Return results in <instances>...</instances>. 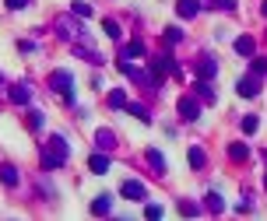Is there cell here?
Instances as JSON below:
<instances>
[{"mask_svg": "<svg viewBox=\"0 0 267 221\" xmlns=\"http://www.w3.org/2000/svg\"><path fill=\"white\" fill-rule=\"evenodd\" d=\"M127 109H130V113H134V116H137V120H144V123H148V120H151V116H148V109H144V105H141V102H127Z\"/></svg>", "mask_w": 267, "mask_h": 221, "instance_id": "obj_16", "label": "cell"}, {"mask_svg": "<svg viewBox=\"0 0 267 221\" xmlns=\"http://www.w3.org/2000/svg\"><path fill=\"white\" fill-rule=\"evenodd\" d=\"M236 91H239L243 98H253V95L260 91V81H257V78H243V81L236 85Z\"/></svg>", "mask_w": 267, "mask_h": 221, "instance_id": "obj_5", "label": "cell"}, {"mask_svg": "<svg viewBox=\"0 0 267 221\" xmlns=\"http://www.w3.org/2000/svg\"><path fill=\"white\" fill-rule=\"evenodd\" d=\"M130 56H144V46H141V43H130V46H123V60H130Z\"/></svg>", "mask_w": 267, "mask_h": 221, "instance_id": "obj_17", "label": "cell"}, {"mask_svg": "<svg viewBox=\"0 0 267 221\" xmlns=\"http://www.w3.org/2000/svg\"><path fill=\"white\" fill-rule=\"evenodd\" d=\"M165 39H169V43H179V39H183V32H179V28H169V32H165Z\"/></svg>", "mask_w": 267, "mask_h": 221, "instance_id": "obj_28", "label": "cell"}, {"mask_svg": "<svg viewBox=\"0 0 267 221\" xmlns=\"http://www.w3.org/2000/svg\"><path fill=\"white\" fill-rule=\"evenodd\" d=\"M11 98H14V102H28V98H32V91H28L25 85H18V88L11 91Z\"/></svg>", "mask_w": 267, "mask_h": 221, "instance_id": "obj_19", "label": "cell"}, {"mask_svg": "<svg viewBox=\"0 0 267 221\" xmlns=\"http://www.w3.org/2000/svg\"><path fill=\"white\" fill-rule=\"evenodd\" d=\"M243 130L253 133V130H257V116H246V120H243Z\"/></svg>", "mask_w": 267, "mask_h": 221, "instance_id": "obj_27", "label": "cell"}, {"mask_svg": "<svg viewBox=\"0 0 267 221\" xmlns=\"http://www.w3.org/2000/svg\"><path fill=\"white\" fill-rule=\"evenodd\" d=\"M228 155H232L236 162H243V158H250V147L246 144H232V147H228Z\"/></svg>", "mask_w": 267, "mask_h": 221, "instance_id": "obj_15", "label": "cell"}, {"mask_svg": "<svg viewBox=\"0 0 267 221\" xmlns=\"http://www.w3.org/2000/svg\"><path fill=\"white\" fill-rule=\"evenodd\" d=\"M186 162H190V169H204L208 155L201 151V147H190V151H186Z\"/></svg>", "mask_w": 267, "mask_h": 221, "instance_id": "obj_9", "label": "cell"}, {"mask_svg": "<svg viewBox=\"0 0 267 221\" xmlns=\"http://www.w3.org/2000/svg\"><path fill=\"white\" fill-rule=\"evenodd\" d=\"M67 162V140L63 137H50V144L43 147V165L46 169H60Z\"/></svg>", "mask_w": 267, "mask_h": 221, "instance_id": "obj_1", "label": "cell"}, {"mask_svg": "<svg viewBox=\"0 0 267 221\" xmlns=\"http://www.w3.org/2000/svg\"><path fill=\"white\" fill-rule=\"evenodd\" d=\"M253 74H267V60H260V56H253Z\"/></svg>", "mask_w": 267, "mask_h": 221, "instance_id": "obj_25", "label": "cell"}, {"mask_svg": "<svg viewBox=\"0 0 267 221\" xmlns=\"http://www.w3.org/2000/svg\"><path fill=\"white\" fill-rule=\"evenodd\" d=\"M197 70H201V78H204V81H208V78H214V74H218V63H214V60H211V56H204V60H201V67H197Z\"/></svg>", "mask_w": 267, "mask_h": 221, "instance_id": "obj_10", "label": "cell"}, {"mask_svg": "<svg viewBox=\"0 0 267 221\" xmlns=\"http://www.w3.org/2000/svg\"><path fill=\"white\" fill-rule=\"evenodd\" d=\"M28 127L39 130V127H43V113H35V109H32V113H28Z\"/></svg>", "mask_w": 267, "mask_h": 221, "instance_id": "obj_23", "label": "cell"}, {"mask_svg": "<svg viewBox=\"0 0 267 221\" xmlns=\"http://www.w3.org/2000/svg\"><path fill=\"white\" fill-rule=\"evenodd\" d=\"M264 182H267V176H264Z\"/></svg>", "mask_w": 267, "mask_h": 221, "instance_id": "obj_32", "label": "cell"}, {"mask_svg": "<svg viewBox=\"0 0 267 221\" xmlns=\"http://www.w3.org/2000/svg\"><path fill=\"white\" fill-rule=\"evenodd\" d=\"M253 49H257V43L250 39V35H239V39H236V53L239 56H253Z\"/></svg>", "mask_w": 267, "mask_h": 221, "instance_id": "obj_8", "label": "cell"}, {"mask_svg": "<svg viewBox=\"0 0 267 221\" xmlns=\"http://www.w3.org/2000/svg\"><path fill=\"white\" fill-rule=\"evenodd\" d=\"M176 11H179V18H194V14L201 11V0H179Z\"/></svg>", "mask_w": 267, "mask_h": 221, "instance_id": "obj_6", "label": "cell"}, {"mask_svg": "<svg viewBox=\"0 0 267 221\" xmlns=\"http://www.w3.org/2000/svg\"><path fill=\"white\" fill-rule=\"evenodd\" d=\"M144 214H148V218H162V204H148Z\"/></svg>", "mask_w": 267, "mask_h": 221, "instance_id": "obj_24", "label": "cell"}, {"mask_svg": "<svg viewBox=\"0 0 267 221\" xmlns=\"http://www.w3.org/2000/svg\"><path fill=\"white\" fill-rule=\"evenodd\" d=\"M88 165H92V172H95V176H106L112 162H109V155H92V162H88Z\"/></svg>", "mask_w": 267, "mask_h": 221, "instance_id": "obj_7", "label": "cell"}, {"mask_svg": "<svg viewBox=\"0 0 267 221\" xmlns=\"http://www.w3.org/2000/svg\"><path fill=\"white\" fill-rule=\"evenodd\" d=\"M0 182L14 186V182H18V169H14V165H0Z\"/></svg>", "mask_w": 267, "mask_h": 221, "instance_id": "obj_12", "label": "cell"}, {"mask_svg": "<svg viewBox=\"0 0 267 221\" xmlns=\"http://www.w3.org/2000/svg\"><path fill=\"white\" fill-rule=\"evenodd\" d=\"M179 214H186V218H190V214H201V207L190 204V200H179Z\"/></svg>", "mask_w": 267, "mask_h": 221, "instance_id": "obj_20", "label": "cell"}, {"mask_svg": "<svg viewBox=\"0 0 267 221\" xmlns=\"http://www.w3.org/2000/svg\"><path fill=\"white\" fill-rule=\"evenodd\" d=\"M53 88L63 91L67 102H74V95H70V74H67V70H56V74H53Z\"/></svg>", "mask_w": 267, "mask_h": 221, "instance_id": "obj_4", "label": "cell"}, {"mask_svg": "<svg viewBox=\"0 0 267 221\" xmlns=\"http://www.w3.org/2000/svg\"><path fill=\"white\" fill-rule=\"evenodd\" d=\"M102 28H106V35H109V39H120V25H116V21H106Z\"/></svg>", "mask_w": 267, "mask_h": 221, "instance_id": "obj_22", "label": "cell"}, {"mask_svg": "<svg viewBox=\"0 0 267 221\" xmlns=\"http://www.w3.org/2000/svg\"><path fill=\"white\" fill-rule=\"evenodd\" d=\"M179 116H183V120H197V116H201V105H197V98L183 95V98H179Z\"/></svg>", "mask_w": 267, "mask_h": 221, "instance_id": "obj_3", "label": "cell"}, {"mask_svg": "<svg viewBox=\"0 0 267 221\" xmlns=\"http://www.w3.org/2000/svg\"><path fill=\"white\" fill-rule=\"evenodd\" d=\"M120 193H123L127 200H144V197H148V190H144V182H141V179H127Z\"/></svg>", "mask_w": 267, "mask_h": 221, "instance_id": "obj_2", "label": "cell"}, {"mask_svg": "<svg viewBox=\"0 0 267 221\" xmlns=\"http://www.w3.org/2000/svg\"><path fill=\"white\" fill-rule=\"evenodd\" d=\"M109 105H112V109H123V105H127V95H123V91H109Z\"/></svg>", "mask_w": 267, "mask_h": 221, "instance_id": "obj_18", "label": "cell"}, {"mask_svg": "<svg viewBox=\"0 0 267 221\" xmlns=\"http://www.w3.org/2000/svg\"><path fill=\"white\" fill-rule=\"evenodd\" d=\"M74 14H81V18H88V14H92V7H88V4H74Z\"/></svg>", "mask_w": 267, "mask_h": 221, "instance_id": "obj_29", "label": "cell"}, {"mask_svg": "<svg viewBox=\"0 0 267 221\" xmlns=\"http://www.w3.org/2000/svg\"><path fill=\"white\" fill-rule=\"evenodd\" d=\"M7 7H11V11H18V7H28V0H7Z\"/></svg>", "mask_w": 267, "mask_h": 221, "instance_id": "obj_30", "label": "cell"}, {"mask_svg": "<svg viewBox=\"0 0 267 221\" xmlns=\"http://www.w3.org/2000/svg\"><path fill=\"white\" fill-rule=\"evenodd\" d=\"M221 207H225V200L218 193H208V211H221Z\"/></svg>", "mask_w": 267, "mask_h": 221, "instance_id": "obj_21", "label": "cell"}, {"mask_svg": "<svg viewBox=\"0 0 267 221\" xmlns=\"http://www.w3.org/2000/svg\"><path fill=\"white\" fill-rule=\"evenodd\" d=\"M95 144H99V147H106V151H109V147L116 144V137H112V130H99V133H95Z\"/></svg>", "mask_w": 267, "mask_h": 221, "instance_id": "obj_13", "label": "cell"}, {"mask_svg": "<svg viewBox=\"0 0 267 221\" xmlns=\"http://www.w3.org/2000/svg\"><path fill=\"white\" fill-rule=\"evenodd\" d=\"M109 211H112V200H109V197L92 200V214H109Z\"/></svg>", "mask_w": 267, "mask_h": 221, "instance_id": "obj_14", "label": "cell"}, {"mask_svg": "<svg viewBox=\"0 0 267 221\" xmlns=\"http://www.w3.org/2000/svg\"><path fill=\"white\" fill-rule=\"evenodd\" d=\"M148 162H151V169H155V172H165V155H162V151L151 147V151H148Z\"/></svg>", "mask_w": 267, "mask_h": 221, "instance_id": "obj_11", "label": "cell"}, {"mask_svg": "<svg viewBox=\"0 0 267 221\" xmlns=\"http://www.w3.org/2000/svg\"><path fill=\"white\" fill-rule=\"evenodd\" d=\"M197 91H201V98H214L211 88H208V81H197Z\"/></svg>", "mask_w": 267, "mask_h": 221, "instance_id": "obj_26", "label": "cell"}, {"mask_svg": "<svg viewBox=\"0 0 267 221\" xmlns=\"http://www.w3.org/2000/svg\"><path fill=\"white\" fill-rule=\"evenodd\" d=\"M260 11H264V18H267V0H264V7H260Z\"/></svg>", "mask_w": 267, "mask_h": 221, "instance_id": "obj_31", "label": "cell"}]
</instances>
